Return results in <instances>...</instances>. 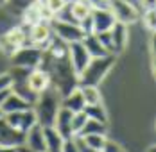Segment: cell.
I'll return each mask as SVG.
<instances>
[{
    "instance_id": "83f0119b",
    "label": "cell",
    "mask_w": 156,
    "mask_h": 152,
    "mask_svg": "<svg viewBox=\"0 0 156 152\" xmlns=\"http://www.w3.org/2000/svg\"><path fill=\"white\" fill-rule=\"evenodd\" d=\"M95 36H97V40L101 41V45L104 47V48L108 50L109 54H113V43H111V36H109V30H106V32H95Z\"/></svg>"
},
{
    "instance_id": "d590c367",
    "label": "cell",
    "mask_w": 156,
    "mask_h": 152,
    "mask_svg": "<svg viewBox=\"0 0 156 152\" xmlns=\"http://www.w3.org/2000/svg\"><path fill=\"white\" fill-rule=\"evenodd\" d=\"M140 4L145 7V9H154L156 0H140Z\"/></svg>"
},
{
    "instance_id": "ac0fdd59",
    "label": "cell",
    "mask_w": 156,
    "mask_h": 152,
    "mask_svg": "<svg viewBox=\"0 0 156 152\" xmlns=\"http://www.w3.org/2000/svg\"><path fill=\"white\" fill-rule=\"evenodd\" d=\"M61 107L68 109L70 113H79V111L84 109V100H83V95H81L79 88H76V90L70 91L68 95L61 97Z\"/></svg>"
},
{
    "instance_id": "4dcf8cb0",
    "label": "cell",
    "mask_w": 156,
    "mask_h": 152,
    "mask_svg": "<svg viewBox=\"0 0 156 152\" xmlns=\"http://www.w3.org/2000/svg\"><path fill=\"white\" fill-rule=\"evenodd\" d=\"M13 77L11 74H0V90H11Z\"/></svg>"
},
{
    "instance_id": "7a4b0ae2",
    "label": "cell",
    "mask_w": 156,
    "mask_h": 152,
    "mask_svg": "<svg viewBox=\"0 0 156 152\" xmlns=\"http://www.w3.org/2000/svg\"><path fill=\"white\" fill-rule=\"evenodd\" d=\"M36 123L41 127H54V122L58 116V111L61 109V95L54 86H48L45 91H41L32 104Z\"/></svg>"
},
{
    "instance_id": "277c9868",
    "label": "cell",
    "mask_w": 156,
    "mask_h": 152,
    "mask_svg": "<svg viewBox=\"0 0 156 152\" xmlns=\"http://www.w3.org/2000/svg\"><path fill=\"white\" fill-rule=\"evenodd\" d=\"M43 57V50L34 45H25L18 48L15 54L11 56V63L16 68H25V70H34L40 66Z\"/></svg>"
},
{
    "instance_id": "4fadbf2b",
    "label": "cell",
    "mask_w": 156,
    "mask_h": 152,
    "mask_svg": "<svg viewBox=\"0 0 156 152\" xmlns=\"http://www.w3.org/2000/svg\"><path fill=\"white\" fill-rule=\"evenodd\" d=\"M48 86H50V77L43 68L38 66L34 70H29V74H27V88L34 95H40L41 91L47 90Z\"/></svg>"
},
{
    "instance_id": "8fae6325",
    "label": "cell",
    "mask_w": 156,
    "mask_h": 152,
    "mask_svg": "<svg viewBox=\"0 0 156 152\" xmlns=\"http://www.w3.org/2000/svg\"><path fill=\"white\" fill-rule=\"evenodd\" d=\"M25 143V133L13 129L4 116L0 118V147H18Z\"/></svg>"
},
{
    "instance_id": "cb8c5ba5",
    "label": "cell",
    "mask_w": 156,
    "mask_h": 152,
    "mask_svg": "<svg viewBox=\"0 0 156 152\" xmlns=\"http://www.w3.org/2000/svg\"><path fill=\"white\" fill-rule=\"evenodd\" d=\"M86 134H106V123H101L97 120H86L84 127L81 129L79 136H86Z\"/></svg>"
},
{
    "instance_id": "484cf974",
    "label": "cell",
    "mask_w": 156,
    "mask_h": 152,
    "mask_svg": "<svg viewBox=\"0 0 156 152\" xmlns=\"http://www.w3.org/2000/svg\"><path fill=\"white\" fill-rule=\"evenodd\" d=\"M86 120H88V116L84 115V111L72 113V120H70V125H72V133H74V136H79V133H81V129L84 127Z\"/></svg>"
},
{
    "instance_id": "ba28073f",
    "label": "cell",
    "mask_w": 156,
    "mask_h": 152,
    "mask_svg": "<svg viewBox=\"0 0 156 152\" xmlns=\"http://www.w3.org/2000/svg\"><path fill=\"white\" fill-rule=\"evenodd\" d=\"M52 38H54V34H52V29H50L48 22H38V23L29 25V30H27L29 45L38 47V48H41L45 52L48 45H50V41H52Z\"/></svg>"
},
{
    "instance_id": "44dd1931",
    "label": "cell",
    "mask_w": 156,
    "mask_h": 152,
    "mask_svg": "<svg viewBox=\"0 0 156 152\" xmlns=\"http://www.w3.org/2000/svg\"><path fill=\"white\" fill-rule=\"evenodd\" d=\"M92 9L94 7L90 5L88 0H70V13H72V18L76 23H79L83 18L90 16Z\"/></svg>"
},
{
    "instance_id": "6da1fadb",
    "label": "cell",
    "mask_w": 156,
    "mask_h": 152,
    "mask_svg": "<svg viewBox=\"0 0 156 152\" xmlns=\"http://www.w3.org/2000/svg\"><path fill=\"white\" fill-rule=\"evenodd\" d=\"M40 68H43L50 77V84L59 91V95L65 97L72 90L77 88V74L68 59L65 57H52L50 54L43 52V57L40 63Z\"/></svg>"
},
{
    "instance_id": "74e56055",
    "label": "cell",
    "mask_w": 156,
    "mask_h": 152,
    "mask_svg": "<svg viewBox=\"0 0 156 152\" xmlns=\"http://www.w3.org/2000/svg\"><path fill=\"white\" fill-rule=\"evenodd\" d=\"M0 152H18L16 147H0Z\"/></svg>"
},
{
    "instance_id": "52a82bcc",
    "label": "cell",
    "mask_w": 156,
    "mask_h": 152,
    "mask_svg": "<svg viewBox=\"0 0 156 152\" xmlns=\"http://www.w3.org/2000/svg\"><path fill=\"white\" fill-rule=\"evenodd\" d=\"M108 9L111 11V15L115 16V20L119 23H124V25H129V23H135L140 20V13L138 9L129 4L127 0H111L108 5Z\"/></svg>"
},
{
    "instance_id": "d4e9b609",
    "label": "cell",
    "mask_w": 156,
    "mask_h": 152,
    "mask_svg": "<svg viewBox=\"0 0 156 152\" xmlns=\"http://www.w3.org/2000/svg\"><path fill=\"white\" fill-rule=\"evenodd\" d=\"M81 138L88 147H92L95 150H102V147H104V143L108 140L106 134H86V136H81Z\"/></svg>"
},
{
    "instance_id": "f546056e",
    "label": "cell",
    "mask_w": 156,
    "mask_h": 152,
    "mask_svg": "<svg viewBox=\"0 0 156 152\" xmlns=\"http://www.w3.org/2000/svg\"><path fill=\"white\" fill-rule=\"evenodd\" d=\"M92 15V13H90ZM79 27L81 30L84 32V36H88V34H94V22H92V16H86V18H83L81 22H79Z\"/></svg>"
},
{
    "instance_id": "f35d334b",
    "label": "cell",
    "mask_w": 156,
    "mask_h": 152,
    "mask_svg": "<svg viewBox=\"0 0 156 152\" xmlns=\"http://www.w3.org/2000/svg\"><path fill=\"white\" fill-rule=\"evenodd\" d=\"M16 150H18V152H32L31 149H27L25 145H18V147H16Z\"/></svg>"
},
{
    "instance_id": "30bf717a",
    "label": "cell",
    "mask_w": 156,
    "mask_h": 152,
    "mask_svg": "<svg viewBox=\"0 0 156 152\" xmlns=\"http://www.w3.org/2000/svg\"><path fill=\"white\" fill-rule=\"evenodd\" d=\"M68 59H70V63H72V66H74V70L79 77V74L86 68V64L90 63L92 57L86 52L83 41H74V43H68Z\"/></svg>"
},
{
    "instance_id": "836d02e7",
    "label": "cell",
    "mask_w": 156,
    "mask_h": 152,
    "mask_svg": "<svg viewBox=\"0 0 156 152\" xmlns=\"http://www.w3.org/2000/svg\"><path fill=\"white\" fill-rule=\"evenodd\" d=\"M74 140H76V143H77L79 152H101V150H95V149H92V147H88V145L83 141L81 136H74Z\"/></svg>"
},
{
    "instance_id": "b9f144b4",
    "label": "cell",
    "mask_w": 156,
    "mask_h": 152,
    "mask_svg": "<svg viewBox=\"0 0 156 152\" xmlns=\"http://www.w3.org/2000/svg\"><path fill=\"white\" fill-rule=\"evenodd\" d=\"M2 116H4V111H2V109H0V118H2Z\"/></svg>"
},
{
    "instance_id": "8d00e7d4",
    "label": "cell",
    "mask_w": 156,
    "mask_h": 152,
    "mask_svg": "<svg viewBox=\"0 0 156 152\" xmlns=\"http://www.w3.org/2000/svg\"><path fill=\"white\" fill-rule=\"evenodd\" d=\"M11 93V90H0V106L4 104V100L7 98V95Z\"/></svg>"
},
{
    "instance_id": "ffe728a7",
    "label": "cell",
    "mask_w": 156,
    "mask_h": 152,
    "mask_svg": "<svg viewBox=\"0 0 156 152\" xmlns=\"http://www.w3.org/2000/svg\"><path fill=\"white\" fill-rule=\"evenodd\" d=\"M81 41H83V45H84V48H86V52L90 54V57H102V56H108V54H109L108 50L101 45V41L97 40L95 32H94V34L84 36Z\"/></svg>"
},
{
    "instance_id": "4316f807",
    "label": "cell",
    "mask_w": 156,
    "mask_h": 152,
    "mask_svg": "<svg viewBox=\"0 0 156 152\" xmlns=\"http://www.w3.org/2000/svg\"><path fill=\"white\" fill-rule=\"evenodd\" d=\"M34 2H38V0H7L5 5H9L11 11H15V13H18V15H22L27 7H31Z\"/></svg>"
},
{
    "instance_id": "f1b7e54d",
    "label": "cell",
    "mask_w": 156,
    "mask_h": 152,
    "mask_svg": "<svg viewBox=\"0 0 156 152\" xmlns=\"http://www.w3.org/2000/svg\"><path fill=\"white\" fill-rule=\"evenodd\" d=\"M144 23L149 30H154L156 29V11L154 9H145L144 13Z\"/></svg>"
},
{
    "instance_id": "ab89813d",
    "label": "cell",
    "mask_w": 156,
    "mask_h": 152,
    "mask_svg": "<svg viewBox=\"0 0 156 152\" xmlns=\"http://www.w3.org/2000/svg\"><path fill=\"white\" fill-rule=\"evenodd\" d=\"M156 150V147H154V145H153V147H149V149H147V152H154Z\"/></svg>"
},
{
    "instance_id": "60d3db41",
    "label": "cell",
    "mask_w": 156,
    "mask_h": 152,
    "mask_svg": "<svg viewBox=\"0 0 156 152\" xmlns=\"http://www.w3.org/2000/svg\"><path fill=\"white\" fill-rule=\"evenodd\" d=\"M7 4V0H0V5H5Z\"/></svg>"
},
{
    "instance_id": "d6986e66",
    "label": "cell",
    "mask_w": 156,
    "mask_h": 152,
    "mask_svg": "<svg viewBox=\"0 0 156 152\" xmlns=\"http://www.w3.org/2000/svg\"><path fill=\"white\" fill-rule=\"evenodd\" d=\"M45 134V152H61L63 150V140L59 133L54 127H43Z\"/></svg>"
},
{
    "instance_id": "2e32d148",
    "label": "cell",
    "mask_w": 156,
    "mask_h": 152,
    "mask_svg": "<svg viewBox=\"0 0 156 152\" xmlns=\"http://www.w3.org/2000/svg\"><path fill=\"white\" fill-rule=\"evenodd\" d=\"M109 36H111V43H113V54L122 52L127 45V25L115 22V25L109 29Z\"/></svg>"
},
{
    "instance_id": "1f68e13d",
    "label": "cell",
    "mask_w": 156,
    "mask_h": 152,
    "mask_svg": "<svg viewBox=\"0 0 156 152\" xmlns=\"http://www.w3.org/2000/svg\"><path fill=\"white\" fill-rule=\"evenodd\" d=\"M61 152H79L76 140H74V138H70V140H65V141H63V150H61Z\"/></svg>"
},
{
    "instance_id": "8992f818",
    "label": "cell",
    "mask_w": 156,
    "mask_h": 152,
    "mask_svg": "<svg viewBox=\"0 0 156 152\" xmlns=\"http://www.w3.org/2000/svg\"><path fill=\"white\" fill-rule=\"evenodd\" d=\"M25 45H29V40H27V30L23 27H13L0 38V50L9 57L18 48H22Z\"/></svg>"
},
{
    "instance_id": "7402d4cb",
    "label": "cell",
    "mask_w": 156,
    "mask_h": 152,
    "mask_svg": "<svg viewBox=\"0 0 156 152\" xmlns=\"http://www.w3.org/2000/svg\"><path fill=\"white\" fill-rule=\"evenodd\" d=\"M81 95H83V100H84V106L88 104H99L101 102V91L97 86H92V84H79L77 86Z\"/></svg>"
},
{
    "instance_id": "603a6c76",
    "label": "cell",
    "mask_w": 156,
    "mask_h": 152,
    "mask_svg": "<svg viewBox=\"0 0 156 152\" xmlns=\"http://www.w3.org/2000/svg\"><path fill=\"white\" fill-rule=\"evenodd\" d=\"M84 115L90 118V120H97L101 122V123H106L108 122V115H106V109L102 107V104L99 102V104H88V106H84Z\"/></svg>"
},
{
    "instance_id": "7c38bea8",
    "label": "cell",
    "mask_w": 156,
    "mask_h": 152,
    "mask_svg": "<svg viewBox=\"0 0 156 152\" xmlns=\"http://www.w3.org/2000/svg\"><path fill=\"white\" fill-rule=\"evenodd\" d=\"M90 16H92V22H94V32H106L117 22L108 7H94Z\"/></svg>"
},
{
    "instance_id": "9c48e42d",
    "label": "cell",
    "mask_w": 156,
    "mask_h": 152,
    "mask_svg": "<svg viewBox=\"0 0 156 152\" xmlns=\"http://www.w3.org/2000/svg\"><path fill=\"white\" fill-rule=\"evenodd\" d=\"M4 120L7 122L13 129L20 131V133H27L32 125L36 123V115L34 109H23V111H15V113H5Z\"/></svg>"
},
{
    "instance_id": "d6a6232c",
    "label": "cell",
    "mask_w": 156,
    "mask_h": 152,
    "mask_svg": "<svg viewBox=\"0 0 156 152\" xmlns=\"http://www.w3.org/2000/svg\"><path fill=\"white\" fill-rule=\"evenodd\" d=\"M101 152H124V150L120 149L119 143H115V141H111V140H106V143H104V147H102Z\"/></svg>"
},
{
    "instance_id": "9a60e30c",
    "label": "cell",
    "mask_w": 156,
    "mask_h": 152,
    "mask_svg": "<svg viewBox=\"0 0 156 152\" xmlns=\"http://www.w3.org/2000/svg\"><path fill=\"white\" fill-rule=\"evenodd\" d=\"M70 120H72V113L68 109L61 107L58 111V116H56V122H54V129L59 133V136L63 140H70L74 138V133H72V125H70Z\"/></svg>"
},
{
    "instance_id": "5b68a950",
    "label": "cell",
    "mask_w": 156,
    "mask_h": 152,
    "mask_svg": "<svg viewBox=\"0 0 156 152\" xmlns=\"http://www.w3.org/2000/svg\"><path fill=\"white\" fill-rule=\"evenodd\" d=\"M52 34L56 38L63 40L65 43H74V41H81L84 38V32L81 30L79 23H72V22H61V20H48Z\"/></svg>"
},
{
    "instance_id": "e0dca14e",
    "label": "cell",
    "mask_w": 156,
    "mask_h": 152,
    "mask_svg": "<svg viewBox=\"0 0 156 152\" xmlns=\"http://www.w3.org/2000/svg\"><path fill=\"white\" fill-rule=\"evenodd\" d=\"M32 104L31 102H27L25 98H22L20 95H16V93H9L7 95V98L4 100V104L0 106V109L4 111V115L5 113H15V111H23V109H31Z\"/></svg>"
},
{
    "instance_id": "3957f363",
    "label": "cell",
    "mask_w": 156,
    "mask_h": 152,
    "mask_svg": "<svg viewBox=\"0 0 156 152\" xmlns=\"http://www.w3.org/2000/svg\"><path fill=\"white\" fill-rule=\"evenodd\" d=\"M115 64V56L108 54L102 57H92L90 63L86 64V68L79 74L77 77V86L79 84H92L99 86L101 81H104V77L109 74V70Z\"/></svg>"
},
{
    "instance_id": "e575fe53",
    "label": "cell",
    "mask_w": 156,
    "mask_h": 152,
    "mask_svg": "<svg viewBox=\"0 0 156 152\" xmlns=\"http://www.w3.org/2000/svg\"><path fill=\"white\" fill-rule=\"evenodd\" d=\"M92 7H108L106 5V0H88Z\"/></svg>"
},
{
    "instance_id": "5bb4252c",
    "label": "cell",
    "mask_w": 156,
    "mask_h": 152,
    "mask_svg": "<svg viewBox=\"0 0 156 152\" xmlns=\"http://www.w3.org/2000/svg\"><path fill=\"white\" fill-rule=\"evenodd\" d=\"M27 149L32 152H45V134H43V127L34 123L31 129L25 133V143Z\"/></svg>"
}]
</instances>
